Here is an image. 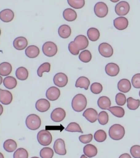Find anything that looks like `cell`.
Listing matches in <instances>:
<instances>
[{"mask_svg": "<svg viewBox=\"0 0 140 158\" xmlns=\"http://www.w3.org/2000/svg\"><path fill=\"white\" fill-rule=\"evenodd\" d=\"M130 10V5L126 1H120L115 6V12L117 15L120 16L126 15L129 13Z\"/></svg>", "mask_w": 140, "mask_h": 158, "instance_id": "obj_7", "label": "cell"}, {"mask_svg": "<svg viewBox=\"0 0 140 158\" xmlns=\"http://www.w3.org/2000/svg\"><path fill=\"white\" fill-rule=\"evenodd\" d=\"M65 130L70 132H79L83 133L79 124L76 122H71L68 125L67 128H65Z\"/></svg>", "mask_w": 140, "mask_h": 158, "instance_id": "obj_37", "label": "cell"}, {"mask_svg": "<svg viewBox=\"0 0 140 158\" xmlns=\"http://www.w3.org/2000/svg\"><path fill=\"white\" fill-rule=\"evenodd\" d=\"M108 7L106 4L102 2H97L94 7V12L97 17L100 18L105 17L108 13Z\"/></svg>", "mask_w": 140, "mask_h": 158, "instance_id": "obj_6", "label": "cell"}, {"mask_svg": "<svg viewBox=\"0 0 140 158\" xmlns=\"http://www.w3.org/2000/svg\"><path fill=\"white\" fill-rule=\"evenodd\" d=\"M83 116L90 123H94L98 119V112L92 108L87 109L83 112Z\"/></svg>", "mask_w": 140, "mask_h": 158, "instance_id": "obj_15", "label": "cell"}, {"mask_svg": "<svg viewBox=\"0 0 140 158\" xmlns=\"http://www.w3.org/2000/svg\"><path fill=\"white\" fill-rule=\"evenodd\" d=\"M98 120L101 125H105L109 122L108 114L106 111H102L98 115Z\"/></svg>", "mask_w": 140, "mask_h": 158, "instance_id": "obj_42", "label": "cell"}, {"mask_svg": "<svg viewBox=\"0 0 140 158\" xmlns=\"http://www.w3.org/2000/svg\"><path fill=\"white\" fill-rule=\"evenodd\" d=\"M68 49L70 52L74 55H77L79 54L80 50L76 45L74 41H71L69 43Z\"/></svg>", "mask_w": 140, "mask_h": 158, "instance_id": "obj_46", "label": "cell"}, {"mask_svg": "<svg viewBox=\"0 0 140 158\" xmlns=\"http://www.w3.org/2000/svg\"><path fill=\"white\" fill-rule=\"evenodd\" d=\"M1 158H4V156H3V154H2V153H1Z\"/></svg>", "mask_w": 140, "mask_h": 158, "instance_id": "obj_53", "label": "cell"}, {"mask_svg": "<svg viewBox=\"0 0 140 158\" xmlns=\"http://www.w3.org/2000/svg\"><path fill=\"white\" fill-rule=\"evenodd\" d=\"M131 88V82L128 79H121L118 82V89L120 92L126 93L130 91Z\"/></svg>", "mask_w": 140, "mask_h": 158, "instance_id": "obj_20", "label": "cell"}, {"mask_svg": "<svg viewBox=\"0 0 140 158\" xmlns=\"http://www.w3.org/2000/svg\"><path fill=\"white\" fill-rule=\"evenodd\" d=\"M139 96H140V91H139Z\"/></svg>", "mask_w": 140, "mask_h": 158, "instance_id": "obj_55", "label": "cell"}, {"mask_svg": "<svg viewBox=\"0 0 140 158\" xmlns=\"http://www.w3.org/2000/svg\"><path fill=\"white\" fill-rule=\"evenodd\" d=\"M115 101L118 106H123L125 104L126 99L125 95L122 93H119L115 96Z\"/></svg>", "mask_w": 140, "mask_h": 158, "instance_id": "obj_44", "label": "cell"}, {"mask_svg": "<svg viewBox=\"0 0 140 158\" xmlns=\"http://www.w3.org/2000/svg\"><path fill=\"white\" fill-rule=\"evenodd\" d=\"M80 158H88L85 155H82Z\"/></svg>", "mask_w": 140, "mask_h": 158, "instance_id": "obj_50", "label": "cell"}, {"mask_svg": "<svg viewBox=\"0 0 140 158\" xmlns=\"http://www.w3.org/2000/svg\"><path fill=\"white\" fill-rule=\"evenodd\" d=\"M26 124L29 129L31 130H36L41 126V120L37 115H29L26 119Z\"/></svg>", "mask_w": 140, "mask_h": 158, "instance_id": "obj_3", "label": "cell"}, {"mask_svg": "<svg viewBox=\"0 0 140 158\" xmlns=\"http://www.w3.org/2000/svg\"><path fill=\"white\" fill-rule=\"evenodd\" d=\"M51 69V65L48 62L44 63L42 64L38 68L37 70L38 76L40 77L42 76L43 73L46 72H50Z\"/></svg>", "mask_w": 140, "mask_h": 158, "instance_id": "obj_40", "label": "cell"}, {"mask_svg": "<svg viewBox=\"0 0 140 158\" xmlns=\"http://www.w3.org/2000/svg\"><path fill=\"white\" fill-rule=\"evenodd\" d=\"M119 158H131V156L127 153H125L120 155Z\"/></svg>", "mask_w": 140, "mask_h": 158, "instance_id": "obj_49", "label": "cell"}, {"mask_svg": "<svg viewBox=\"0 0 140 158\" xmlns=\"http://www.w3.org/2000/svg\"><path fill=\"white\" fill-rule=\"evenodd\" d=\"M128 20L126 17H120L115 19L114 21V27L118 30H123L128 26Z\"/></svg>", "mask_w": 140, "mask_h": 158, "instance_id": "obj_16", "label": "cell"}, {"mask_svg": "<svg viewBox=\"0 0 140 158\" xmlns=\"http://www.w3.org/2000/svg\"><path fill=\"white\" fill-rule=\"evenodd\" d=\"M108 110L115 117L118 118H122L125 115V110L120 106H113L109 107Z\"/></svg>", "mask_w": 140, "mask_h": 158, "instance_id": "obj_33", "label": "cell"}, {"mask_svg": "<svg viewBox=\"0 0 140 158\" xmlns=\"http://www.w3.org/2000/svg\"><path fill=\"white\" fill-rule=\"evenodd\" d=\"M93 135L92 134L84 135L80 136L79 140L81 143L83 144H87V143H90L93 139Z\"/></svg>", "mask_w": 140, "mask_h": 158, "instance_id": "obj_48", "label": "cell"}, {"mask_svg": "<svg viewBox=\"0 0 140 158\" xmlns=\"http://www.w3.org/2000/svg\"><path fill=\"white\" fill-rule=\"evenodd\" d=\"M77 13L76 11L71 8H67L63 11L64 18L68 22L74 21L77 18Z\"/></svg>", "mask_w": 140, "mask_h": 158, "instance_id": "obj_27", "label": "cell"}, {"mask_svg": "<svg viewBox=\"0 0 140 158\" xmlns=\"http://www.w3.org/2000/svg\"><path fill=\"white\" fill-rule=\"evenodd\" d=\"M15 74L18 80H25L29 76V72L26 68L24 67H20L17 69Z\"/></svg>", "mask_w": 140, "mask_h": 158, "instance_id": "obj_31", "label": "cell"}, {"mask_svg": "<svg viewBox=\"0 0 140 158\" xmlns=\"http://www.w3.org/2000/svg\"><path fill=\"white\" fill-rule=\"evenodd\" d=\"M3 83L5 87L7 89H12L17 86V81L13 77L8 76L3 80Z\"/></svg>", "mask_w": 140, "mask_h": 158, "instance_id": "obj_29", "label": "cell"}, {"mask_svg": "<svg viewBox=\"0 0 140 158\" xmlns=\"http://www.w3.org/2000/svg\"><path fill=\"white\" fill-rule=\"evenodd\" d=\"M66 116V112L62 108L58 107L55 109L51 112V118L54 122H60L64 119Z\"/></svg>", "mask_w": 140, "mask_h": 158, "instance_id": "obj_9", "label": "cell"}, {"mask_svg": "<svg viewBox=\"0 0 140 158\" xmlns=\"http://www.w3.org/2000/svg\"><path fill=\"white\" fill-rule=\"evenodd\" d=\"M109 136L112 139L119 140L123 138L125 134V129L123 126L119 124H115L109 128Z\"/></svg>", "mask_w": 140, "mask_h": 158, "instance_id": "obj_2", "label": "cell"}, {"mask_svg": "<svg viewBox=\"0 0 140 158\" xmlns=\"http://www.w3.org/2000/svg\"><path fill=\"white\" fill-rule=\"evenodd\" d=\"M98 105L102 110H108L111 106V101L107 96H101L98 99Z\"/></svg>", "mask_w": 140, "mask_h": 158, "instance_id": "obj_24", "label": "cell"}, {"mask_svg": "<svg viewBox=\"0 0 140 158\" xmlns=\"http://www.w3.org/2000/svg\"><path fill=\"white\" fill-rule=\"evenodd\" d=\"M130 153L134 158H140V146H133L130 149Z\"/></svg>", "mask_w": 140, "mask_h": 158, "instance_id": "obj_45", "label": "cell"}, {"mask_svg": "<svg viewBox=\"0 0 140 158\" xmlns=\"http://www.w3.org/2000/svg\"><path fill=\"white\" fill-rule=\"evenodd\" d=\"M87 35L90 40L92 41H96L100 37L99 31L95 28H90L87 31Z\"/></svg>", "mask_w": 140, "mask_h": 158, "instance_id": "obj_32", "label": "cell"}, {"mask_svg": "<svg viewBox=\"0 0 140 158\" xmlns=\"http://www.w3.org/2000/svg\"><path fill=\"white\" fill-rule=\"evenodd\" d=\"M71 29L69 26L66 24L62 25L59 27L58 33L60 36L62 38H67L70 36Z\"/></svg>", "mask_w": 140, "mask_h": 158, "instance_id": "obj_25", "label": "cell"}, {"mask_svg": "<svg viewBox=\"0 0 140 158\" xmlns=\"http://www.w3.org/2000/svg\"><path fill=\"white\" fill-rule=\"evenodd\" d=\"M14 13L11 10L6 9L3 10L0 13V18L3 22H9L14 18Z\"/></svg>", "mask_w": 140, "mask_h": 158, "instance_id": "obj_21", "label": "cell"}, {"mask_svg": "<svg viewBox=\"0 0 140 158\" xmlns=\"http://www.w3.org/2000/svg\"><path fill=\"white\" fill-rule=\"evenodd\" d=\"M127 106L130 110H136L139 107L140 101L139 99H135L132 97H129L127 99Z\"/></svg>", "mask_w": 140, "mask_h": 158, "instance_id": "obj_34", "label": "cell"}, {"mask_svg": "<svg viewBox=\"0 0 140 158\" xmlns=\"http://www.w3.org/2000/svg\"><path fill=\"white\" fill-rule=\"evenodd\" d=\"M98 50L101 55L104 57H110L114 54L112 47L108 43H103L99 44Z\"/></svg>", "mask_w": 140, "mask_h": 158, "instance_id": "obj_8", "label": "cell"}, {"mask_svg": "<svg viewBox=\"0 0 140 158\" xmlns=\"http://www.w3.org/2000/svg\"><path fill=\"white\" fill-rule=\"evenodd\" d=\"M12 66L8 62H3L0 64V75L2 76H8L11 73Z\"/></svg>", "mask_w": 140, "mask_h": 158, "instance_id": "obj_28", "label": "cell"}, {"mask_svg": "<svg viewBox=\"0 0 140 158\" xmlns=\"http://www.w3.org/2000/svg\"><path fill=\"white\" fill-rule=\"evenodd\" d=\"M13 95L10 91L0 89V101L5 105H9L13 101Z\"/></svg>", "mask_w": 140, "mask_h": 158, "instance_id": "obj_13", "label": "cell"}, {"mask_svg": "<svg viewBox=\"0 0 140 158\" xmlns=\"http://www.w3.org/2000/svg\"><path fill=\"white\" fill-rule=\"evenodd\" d=\"M131 82L135 88L140 89V73L135 74L133 76Z\"/></svg>", "mask_w": 140, "mask_h": 158, "instance_id": "obj_47", "label": "cell"}, {"mask_svg": "<svg viewBox=\"0 0 140 158\" xmlns=\"http://www.w3.org/2000/svg\"><path fill=\"white\" fill-rule=\"evenodd\" d=\"M61 92L59 89L55 86L49 88L46 93V97L51 101H55L59 98Z\"/></svg>", "mask_w": 140, "mask_h": 158, "instance_id": "obj_14", "label": "cell"}, {"mask_svg": "<svg viewBox=\"0 0 140 158\" xmlns=\"http://www.w3.org/2000/svg\"><path fill=\"white\" fill-rule=\"evenodd\" d=\"M27 151L23 148H19L14 153L13 158H28Z\"/></svg>", "mask_w": 140, "mask_h": 158, "instance_id": "obj_41", "label": "cell"}, {"mask_svg": "<svg viewBox=\"0 0 140 158\" xmlns=\"http://www.w3.org/2000/svg\"><path fill=\"white\" fill-rule=\"evenodd\" d=\"M39 158L38 157L34 156V157H31V158Z\"/></svg>", "mask_w": 140, "mask_h": 158, "instance_id": "obj_54", "label": "cell"}, {"mask_svg": "<svg viewBox=\"0 0 140 158\" xmlns=\"http://www.w3.org/2000/svg\"><path fill=\"white\" fill-rule=\"evenodd\" d=\"M79 59L83 63H88L92 59V54L88 50H83L80 54Z\"/></svg>", "mask_w": 140, "mask_h": 158, "instance_id": "obj_38", "label": "cell"}, {"mask_svg": "<svg viewBox=\"0 0 140 158\" xmlns=\"http://www.w3.org/2000/svg\"><path fill=\"white\" fill-rule=\"evenodd\" d=\"M40 154L42 158H52L54 156V152L51 148L46 147L41 149Z\"/></svg>", "mask_w": 140, "mask_h": 158, "instance_id": "obj_36", "label": "cell"}, {"mask_svg": "<svg viewBox=\"0 0 140 158\" xmlns=\"http://www.w3.org/2000/svg\"><path fill=\"white\" fill-rule=\"evenodd\" d=\"M87 104V99L82 94H77L72 99V108L76 112H82L86 107Z\"/></svg>", "mask_w": 140, "mask_h": 158, "instance_id": "obj_1", "label": "cell"}, {"mask_svg": "<svg viewBox=\"0 0 140 158\" xmlns=\"http://www.w3.org/2000/svg\"><path fill=\"white\" fill-rule=\"evenodd\" d=\"M74 41L79 50L86 49L89 44L88 38L86 36L82 35H80L76 36Z\"/></svg>", "mask_w": 140, "mask_h": 158, "instance_id": "obj_12", "label": "cell"}, {"mask_svg": "<svg viewBox=\"0 0 140 158\" xmlns=\"http://www.w3.org/2000/svg\"><path fill=\"white\" fill-rule=\"evenodd\" d=\"M54 82L56 86L59 87H63L68 83V77L66 74L62 73H59L54 76Z\"/></svg>", "mask_w": 140, "mask_h": 158, "instance_id": "obj_10", "label": "cell"}, {"mask_svg": "<svg viewBox=\"0 0 140 158\" xmlns=\"http://www.w3.org/2000/svg\"><path fill=\"white\" fill-rule=\"evenodd\" d=\"M35 107L36 110L39 112H45L48 110L50 108V103L46 99H40L36 102Z\"/></svg>", "mask_w": 140, "mask_h": 158, "instance_id": "obj_17", "label": "cell"}, {"mask_svg": "<svg viewBox=\"0 0 140 158\" xmlns=\"http://www.w3.org/2000/svg\"><path fill=\"white\" fill-rule=\"evenodd\" d=\"M54 149L56 154L58 155H65L67 154L64 141L61 138H59L55 141Z\"/></svg>", "mask_w": 140, "mask_h": 158, "instance_id": "obj_11", "label": "cell"}, {"mask_svg": "<svg viewBox=\"0 0 140 158\" xmlns=\"http://www.w3.org/2000/svg\"><path fill=\"white\" fill-rule=\"evenodd\" d=\"M103 86L99 83L94 82L90 86V91L93 94H98L102 91Z\"/></svg>", "mask_w": 140, "mask_h": 158, "instance_id": "obj_43", "label": "cell"}, {"mask_svg": "<svg viewBox=\"0 0 140 158\" xmlns=\"http://www.w3.org/2000/svg\"><path fill=\"white\" fill-rule=\"evenodd\" d=\"M105 71L109 76H116L120 72V68L118 65L115 63H109L105 67Z\"/></svg>", "mask_w": 140, "mask_h": 158, "instance_id": "obj_19", "label": "cell"}, {"mask_svg": "<svg viewBox=\"0 0 140 158\" xmlns=\"http://www.w3.org/2000/svg\"><path fill=\"white\" fill-rule=\"evenodd\" d=\"M67 2L71 7L77 9L82 8L85 4L84 0H68Z\"/></svg>", "mask_w": 140, "mask_h": 158, "instance_id": "obj_39", "label": "cell"}, {"mask_svg": "<svg viewBox=\"0 0 140 158\" xmlns=\"http://www.w3.org/2000/svg\"><path fill=\"white\" fill-rule=\"evenodd\" d=\"M90 85V81L88 78L84 76L80 77L77 79L75 84L76 87L84 88L85 89H88Z\"/></svg>", "mask_w": 140, "mask_h": 158, "instance_id": "obj_26", "label": "cell"}, {"mask_svg": "<svg viewBox=\"0 0 140 158\" xmlns=\"http://www.w3.org/2000/svg\"><path fill=\"white\" fill-rule=\"evenodd\" d=\"M42 50L44 54L46 56H54L57 53L58 48L55 43L51 41L46 42L43 45Z\"/></svg>", "mask_w": 140, "mask_h": 158, "instance_id": "obj_5", "label": "cell"}, {"mask_svg": "<svg viewBox=\"0 0 140 158\" xmlns=\"http://www.w3.org/2000/svg\"><path fill=\"white\" fill-rule=\"evenodd\" d=\"M0 106H1V107H2V112H1V115L2 114V112H3V107H2V105H0Z\"/></svg>", "mask_w": 140, "mask_h": 158, "instance_id": "obj_51", "label": "cell"}, {"mask_svg": "<svg viewBox=\"0 0 140 158\" xmlns=\"http://www.w3.org/2000/svg\"><path fill=\"white\" fill-rule=\"evenodd\" d=\"M37 139L38 142L41 145L48 146L52 142V136L49 131L42 130L38 133Z\"/></svg>", "mask_w": 140, "mask_h": 158, "instance_id": "obj_4", "label": "cell"}, {"mask_svg": "<svg viewBox=\"0 0 140 158\" xmlns=\"http://www.w3.org/2000/svg\"><path fill=\"white\" fill-rule=\"evenodd\" d=\"M27 40L25 37L20 36L16 38L13 42V46L18 50H22L25 49L27 46Z\"/></svg>", "mask_w": 140, "mask_h": 158, "instance_id": "obj_18", "label": "cell"}, {"mask_svg": "<svg viewBox=\"0 0 140 158\" xmlns=\"http://www.w3.org/2000/svg\"><path fill=\"white\" fill-rule=\"evenodd\" d=\"M94 139L97 142L102 143L106 139L107 134L105 131L99 130L94 133Z\"/></svg>", "mask_w": 140, "mask_h": 158, "instance_id": "obj_35", "label": "cell"}, {"mask_svg": "<svg viewBox=\"0 0 140 158\" xmlns=\"http://www.w3.org/2000/svg\"><path fill=\"white\" fill-rule=\"evenodd\" d=\"M40 51L39 48L35 45L29 46L25 50L26 55L30 58L37 57L40 54Z\"/></svg>", "mask_w": 140, "mask_h": 158, "instance_id": "obj_23", "label": "cell"}, {"mask_svg": "<svg viewBox=\"0 0 140 158\" xmlns=\"http://www.w3.org/2000/svg\"><path fill=\"white\" fill-rule=\"evenodd\" d=\"M111 1V2H117L118 1H119V0H115V1Z\"/></svg>", "mask_w": 140, "mask_h": 158, "instance_id": "obj_52", "label": "cell"}, {"mask_svg": "<svg viewBox=\"0 0 140 158\" xmlns=\"http://www.w3.org/2000/svg\"><path fill=\"white\" fill-rule=\"evenodd\" d=\"M3 148L8 152H13L16 149L18 145L16 142L12 139L6 140L3 143Z\"/></svg>", "mask_w": 140, "mask_h": 158, "instance_id": "obj_30", "label": "cell"}, {"mask_svg": "<svg viewBox=\"0 0 140 158\" xmlns=\"http://www.w3.org/2000/svg\"><path fill=\"white\" fill-rule=\"evenodd\" d=\"M83 153L88 157H93L97 155L98 149L93 144H88L85 146L83 148Z\"/></svg>", "mask_w": 140, "mask_h": 158, "instance_id": "obj_22", "label": "cell"}]
</instances>
